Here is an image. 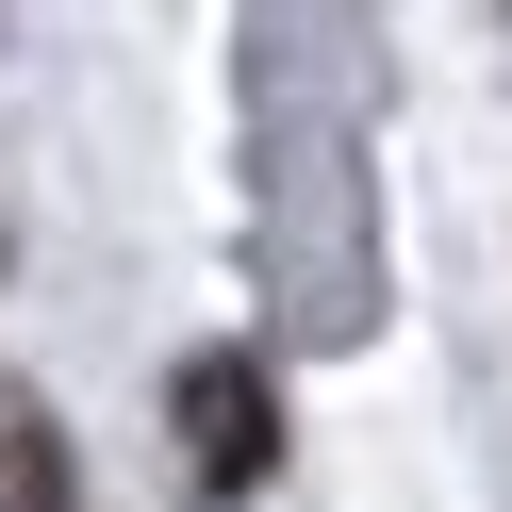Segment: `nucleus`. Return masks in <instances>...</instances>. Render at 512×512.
Masks as SVG:
<instances>
[{
  "mask_svg": "<svg viewBox=\"0 0 512 512\" xmlns=\"http://www.w3.org/2000/svg\"><path fill=\"white\" fill-rule=\"evenodd\" d=\"M166 430H182V479H199L215 512L265 496V463H281V380H265V347H199V364L166 380Z\"/></svg>",
  "mask_w": 512,
  "mask_h": 512,
  "instance_id": "1",
  "label": "nucleus"
},
{
  "mask_svg": "<svg viewBox=\"0 0 512 512\" xmlns=\"http://www.w3.org/2000/svg\"><path fill=\"white\" fill-rule=\"evenodd\" d=\"M0 512H83L67 430H50V397H17V380H0Z\"/></svg>",
  "mask_w": 512,
  "mask_h": 512,
  "instance_id": "2",
  "label": "nucleus"
}]
</instances>
